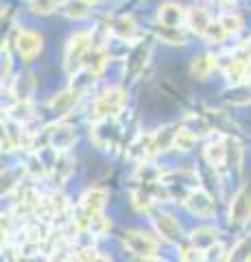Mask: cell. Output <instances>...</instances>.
Wrapping results in <instances>:
<instances>
[{
    "label": "cell",
    "mask_w": 251,
    "mask_h": 262,
    "mask_svg": "<svg viewBox=\"0 0 251 262\" xmlns=\"http://www.w3.org/2000/svg\"><path fill=\"white\" fill-rule=\"evenodd\" d=\"M197 138L199 136L192 134L188 127H179V129H177V136H175V149L181 151V153L190 151L192 146H194V142H197Z\"/></svg>",
    "instance_id": "obj_26"
},
{
    "label": "cell",
    "mask_w": 251,
    "mask_h": 262,
    "mask_svg": "<svg viewBox=\"0 0 251 262\" xmlns=\"http://www.w3.org/2000/svg\"><path fill=\"white\" fill-rule=\"evenodd\" d=\"M66 15L72 20H81L87 15V5L81 3V0H72V3L66 7Z\"/></svg>",
    "instance_id": "obj_33"
},
{
    "label": "cell",
    "mask_w": 251,
    "mask_h": 262,
    "mask_svg": "<svg viewBox=\"0 0 251 262\" xmlns=\"http://www.w3.org/2000/svg\"><path fill=\"white\" fill-rule=\"evenodd\" d=\"M81 3H85V5H94L96 0H81Z\"/></svg>",
    "instance_id": "obj_39"
},
{
    "label": "cell",
    "mask_w": 251,
    "mask_h": 262,
    "mask_svg": "<svg viewBox=\"0 0 251 262\" xmlns=\"http://www.w3.org/2000/svg\"><path fill=\"white\" fill-rule=\"evenodd\" d=\"M245 51H247V53L251 55V37H249V39H247V42H245Z\"/></svg>",
    "instance_id": "obj_38"
},
{
    "label": "cell",
    "mask_w": 251,
    "mask_h": 262,
    "mask_svg": "<svg viewBox=\"0 0 251 262\" xmlns=\"http://www.w3.org/2000/svg\"><path fill=\"white\" fill-rule=\"evenodd\" d=\"M107 61H109V57H107V53H105V48L92 46L90 53H87V57H85V66H83V68H87L92 75L99 77L101 72L107 68Z\"/></svg>",
    "instance_id": "obj_21"
},
{
    "label": "cell",
    "mask_w": 251,
    "mask_h": 262,
    "mask_svg": "<svg viewBox=\"0 0 251 262\" xmlns=\"http://www.w3.org/2000/svg\"><path fill=\"white\" fill-rule=\"evenodd\" d=\"M186 24L190 27L192 33H197V35L203 37V33L210 24H212V20H210V13L203 9V7H192V9H188V20H186Z\"/></svg>",
    "instance_id": "obj_19"
},
{
    "label": "cell",
    "mask_w": 251,
    "mask_h": 262,
    "mask_svg": "<svg viewBox=\"0 0 251 262\" xmlns=\"http://www.w3.org/2000/svg\"><path fill=\"white\" fill-rule=\"evenodd\" d=\"M190 243L194 245V247L208 251L212 245L218 243V229L216 227H197L190 234Z\"/></svg>",
    "instance_id": "obj_20"
},
{
    "label": "cell",
    "mask_w": 251,
    "mask_h": 262,
    "mask_svg": "<svg viewBox=\"0 0 251 262\" xmlns=\"http://www.w3.org/2000/svg\"><path fill=\"white\" fill-rule=\"evenodd\" d=\"M184 206L188 208L192 214H197V216H212L214 210H216L214 199H212V196H210L201 186H199V188H192V190L186 192Z\"/></svg>",
    "instance_id": "obj_7"
},
{
    "label": "cell",
    "mask_w": 251,
    "mask_h": 262,
    "mask_svg": "<svg viewBox=\"0 0 251 262\" xmlns=\"http://www.w3.org/2000/svg\"><path fill=\"white\" fill-rule=\"evenodd\" d=\"M90 48H92V31H79L68 39L66 53H63V68H66L70 77L77 75L79 70H83Z\"/></svg>",
    "instance_id": "obj_1"
},
{
    "label": "cell",
    "mask_w": 251,
    "mask_h": 262,
    "mask_svg": "<svg viewBox=\"0 0 251 262\" xmlns=\"http://www.w3.org/2000/svg\"><path fill=\"white\" fill-rule=\"evenodd\" d=\"M216 57L214 55H199V57H194L192 59V63H190V72L197 79H208L210 75L214 72V68H216Z\"/></svg>",
    "instance_id": "obj_22"
},
{
    "label": "cell",
    "mask_w": 251,
    "mask_h": 262,
    "mask_svg": "<svg viewBox=\"0 0 251 262\" xmlns=\"http://www.w3.org/2000/svg\"><path fill=\"white\" fill-rule=\"evenodd\" d=\"M111 229V223L107 219L103 216V212H94V214H90V227H87V232L94 234V236H105Z\"/></svg>",
    "instance_id": "obj_27"
},
{
    "label": "cell",
    "mask_w": 251,
    "mask_h": 262,
    "mask_svg": "<svg viewBox=\"0 0 251 262\" xmlns=\"http://www.w3.org/2000/svg\"><path fill=\"white\" fill-rule=\"evenodd\" d=\"M249 85H251V77H249Z\"/></svg>",
    "instance_id": "obj_40"
},
{
    "label": "cell",
    "mask_w": 251,
    "mask_h": 262,
    "mask_svg": "<svg viewBox=\"0 0 251 262\" xmlns=\"http://www.w3.org/2000/svg\"><path fill=\"white\" fill-rule=\"evenodd\" d=\"M203 158L206 162L212 166L214 170L218 168H223L225 166V162L230 160V149H227V140H214V142H210L206 149H203Z\"/></svg>",
    "instance_id": "obj_13"
},
{
    "label": "cell",
    "mask_w": 251,
    "mask_h": 262,
    "mask_svg": "<svg viewBox=\"0 0 251 262\" xmlns=\"http://www.w3.org/2000/svg\"><path fill=\"white\" fill-rule=\"evenodd\" d=\"M72 173H75V160L68 158V151H59L55 162L51 164V173H48V177L57 184H63Z\"/></svg>",
    "instance_id": "obj_16"
},
{
    "label": "cell",
    "mask_w": 251,
    "mask_h": 262,
    "mask_svg": "<svg viewBox=\"0 0 251 262\" xmlns=\"http://www.w3.org/2000/svg\"><path fill=\"white\" fill-rule=\"evenodd\" d=\"M90 140L99 146L101 151L114 149L120 140V125L116 122V118L94 120V125L90 127Z\"/></svg>",
    "instance_id": "obj_3"
},
{
    "label": "cell",
    "mask_w": 251,
    "mask_h": 262,
    "mask_svg": "<svg viewBox=\"0 0 251 262\" xmlns=\"http://www.w3.org/2000/svg\"><path fill=\"white\" fill-rule=\"evenodd\" d=\"M7 116H9L13 122H18V125H27L29 120L35 118V110H33V103L29 101H18L13 105V107L7 112Z\"/></svg>",
    "instance_id": "obj_23"
},
{
    "label": "cell",
    "mask_w": 251,
    "mask_h": 262,
    "mask_svg": "<svg viewBox=\"0 0 251 262\" xmlns=\"http://www.w3.org/2000/svg\"><path fill=\"white\" fill-rule=\"evenodd\" d=\"M107 201H109V192L105 188H92V190H87L81 196V208H85L90 214H94V212H103Z\"/></svg>",
    "instance_id": "obj_17"
},
{
    "label": "cell",
    "mask_w": 251,
    "mask_h": 262,
    "mask_svg": "<svg viewBox=\"0 0 251 262\" xmlns=\"http://www.w3.org/2000/svg\"><path fill=\"white\" fill-rule=\"evenodd\" d=\"M44 138H46V144L53 146L57 151H70L77 142V134L72 127H66L61 122H55V125H48L44 129Z\"/></svg>",
    "instance_id": "obj_5"
},
{
    "label": "cell",
    "mask_w": 251,
    "mask_h": 262,
    "mask_svg": "<svg viewBox=\"0 0 251 262\" xmlns=\"http://www.w3.org/2000/svg\"><path fill=\"white\" fill-rule=\"evenodd\" d=\"M127 105V92L123 88H109L96 98L92 105V118H116Z\"/></svg>",
    "instance_id": "obj_2"
},
{
    "label": "cell",
    "mask_w": 251,
    "mask_h": 262,
    "mask_svg": "<svg viewBox=\"0 0 251 262\" xmlns=\"http://www.w3.org/2000/svg\"><path fill=\"white\" fill-rule=\"evenodd\" d=\"M206 258H210V260H221V258H227V256H223V247L221 245H212L208 251H206Z\"/></svg>",
    "instance_id": "obj_36"
},
{
    "label": "cell",
    "mask_w": 251,
    "mask_h": 262,
    "mask_svg": "<svg viewBox=\"0 0 251 262\" xmlns=\"http://www.w3.org/2000/svg\"><path fill=\"white\" fill-rule=\"evenodd\" d=\"M157 20L159 24H166V27H181L188 20V11L177 3H164L157 11Z\"/></svg>",
    "instance_id": "obj_14"
},
{
    "label": "cell",
    "mask_w": 251,
    "mask_h": 262,
    "mask_svg": "<svg viewBox=\"0 0 251 262\" xmlns=\"http://www.w3.org/2000/svg\"><path fill=\"white\" fill-rule=\"evenodd\" d=\"M175 136H177V127H173V125H166V127L157 129L155 134H153V155L173 149Z\"/></svg>",
    "instance_id": "obj_18"
},
{
    "label": "cell",
    "mask_w": 251,
    "mask_h": 262,
    "mask_svg": "<svg viewBox=\"0 0 251 262\" xmlns=\"http://www.w3.org/2000/svg\"><path fill=\"white\" fill-rule=\"evenodd\" d=\"M149 55H151V48L149 46H144V44H138L131 55H129V70L133 72V75H138V72H142L144 70V66H147L149 61Z\"/></svg>",
    "instance_id": "obj_25"
},
{
    "label": "cell",
    "mask_w": 251,
    "mask_h": 262,
    "mask_svg": "<svg viewBox=\"0 0 251 262\" xmlns=\"http://www.w3.org/2000/svg\"><path fill=\"white\" fill-rule=\"evenodd\" d=\"M153 225H155L162 241L179 243V238H181V225H179V221H177L175 216L159 212V214H155V219H153Z\"/></svg>",
    "instance_id": "obj_10"
},
{
    "label": "cell",
    "mask_w": 251,
    "mask_h": 262,
    "mask_svg": "<svg viewBox=\"0 0 251 262\" xmlns=\"http://www.w3.org/2000/svg\"><path fill=\"white\" fill-rule=\"evenodd\" d=\"M203 37L208 39L210 44H221L223 39L230 37V35H227V31H225V27L221 24V20H216V22H212V24H210V27L206 29Z\"/></svg>",
    "instance_id": "obj_28"
},
{
    "label": "cell",
    "mask_w": 251,
    "mask_h": 262,
    "mask_svg": "<svg viewBox=\"0 0 251 262\" xmlns=\"http://www.w3.org/2000/svg\"><path fill=\"white\" fill-rule=\"evenodd\" d=\"M249 262H251V258H249Z\"/></svg>",
    "instance_id": "obj_41"
},
{
    "label": "cell",
    "mask_w": 251,
    "mask_h": 262,
    "mask_svg": "<svg viewBox=\"0 0 251 262\" xmlns=\"http://www.w3.org/2000/svg\"><path fill=\"white\" fill-rule=\"evenodd\" d=\"M251 258V236H245L236 243V247L232 249L227 260H249Z\"/></svg>",
    "instance_id": "obj_29"
},
{
    "label": "cell",
    "mask_w": 251,
    "mask_h": 262,
    "mask_svg": "<svg viewBox=\"0 0 251 262\" xmlns=\"http://www.w3.org/2000/svg\"><path fill=\"white\" fill-rule=\"evenodd\" d=\"M72 258H77V260H109L107 256H101V251H96L94 247H81L75 256Z\"/></svg>",
    "instance_id": "obj_35"
},
{
    "label": "cell",
    "mask_w": 251,
    "mask_h": 262,
    "mask_svg": "<svg viewBox=\"0 0 251 262\" xmlns=\"http://www.w3.org/2000/svg\"><path fill=\"white\" fill-rule=\"evenodd\" d=\"M251 219V188L245 186L234 194V199L230 203V223L232 225H247Z\"/></svg>",
    "instance_id": "obj_6"
},
{
    "label": "cell",
    "mask_w": 251,
    "mask_h": 262,
    "mask_svg": "<svg viewBox=\"0 0 251 262\" xmlns=\"http://www.w3.org/2000/svg\"><path fill=\"white\" fill-rule=\"evenodd\" d=\"M15 48H18L24 61H31L42 51V37L33 31H18L15 33Z\"/></svg>",
    "instance_id": "obj_8"
},
{
    "label": "cell",
    "mask_w": 251,
    "mask_h": 262,
    "mask_svg": "<svg viewBox=\"0 0 251 262\" xmlns=\"http://www.w3.org/2000/svg\"><path fill=\"white\" fill-rule=\"evenodd\" d=\"M9 72H11V55L9 51L3 46V79L9 77Z\"/></svg>",
    "instance_id": "obj_37"
},
{
    "label": "cell",
    "mask_w": 251,
    "mask_h": 262,
    "mask_svg": "<svg viewBox=\"0 0 251 262\" xmlns=\"http://www.w3.org/2000/svg\"><path fill=\"white\" fill-rule=\"evenodd\" d=\"M151 155H153V134H140L127 149V158L133 162H147Z\"/></svg>",
    "instance_id": "obj_15"
},
{
    "label": "cell",
    "mask_w": 251,
    "mask_h": 262,
    "mask_svg": "<svg viewBox=\"0 0 251 262\" xmlns=\"http://www.w3.org/2000/svg\"><path fill=\"white\" fill-rule=\"evenodd\" d=\"M107 33L118 37L120 42H135L138 39V27H135L133 18H129V15H120V18L109 20L107 22Z\"/></svg>",
    "instance_id": "obj_11"
},
{
    "label": "cell",
    "mask_w": 251,
    "mask_h": 262,
    "mask_svg": "<svg viewBox=\"0 0 251 262\" xmlns=\"http://www.w3.org/2000/svg\"><path fill=\"white\" fill-rule=\"evenodd\" d=\"M179 258L186 260V262H194V260H206V251L194 247V245L190 243V247H181L179 249Z\"/></svg>",
    "instance_id": "obj_34"
},
{
    "label": "cell",
    "mask_w": 251,
    "mask_h": 262,
    "mask_svg": "<svg viewBox=\"0 0 251 262\" xmlns=\"http://www.w3.org/2000/svg\"><path fill=\"white\" fill-rule=\"evenodd\" d=\"M184 125H192V129H190V127H188V129L192 131V134H197V136H208V134H212L210 125H208L203 118H199V116H188Z\"/></svg>",
    "instance_id": "obj_32"
},
{
    "label": "cell",
    "mask_w": 251,
    "mask_h": 262,
    "mask_svg": "<svg viewBox=\"0 0 251 262\" xmlns=\"http://www.w3.org/2000/svg\"><path fill=\"white\" fill-rule=\"evenodd\" d=\"M159 182H164L168 188L179 186V188H188V190H192V188H199L201 177L194 168H181V170H168V173H162Z\"/></svg>",
    "instance_id": "obj_9"
},
{
    "label": "cell",
    "mask_w": 251,
    "mask_h": 262,
    "mask_svg": "<svg viewBox=\"0 0 251 262\" xmlns=\"http://www.w3.org/2000/svg\"><path fill=\"white\" fill-rule=\"evenodd\" d=\"M157 37L164 44H171V46H184L186 44V33L179 27H166V24H159Z\"/></svg>",
    "instance_id": "obj_24"
},
{
    "label": "cell",
    "mask_w": 251,
    "mask_h": 262,
    "mask_svg": "<svg viewBox=\"0 0 251 262\" xmlns=\"http://www.w3.org/2000/svg\"><path fill=\"white\" fill-rule=\"evenodd\" d=\"M79 98H81V90H77V88L61 90V92H57L51 98V110L55 114H59V116H66L68 112L75 110V105L79 103Z\"/></svg>",
    "instance_id": "obj_12"
},
{
    "label": "cell",
    "mask_w": 251,
    "mask_h": 262,
    "mask_svg": "<svg viewBox=\"0 0 251 262\" xmlns=\"http://www.w3.org/2000/svg\"><path fill=\"white\" fill-rule=\"evenodd\" d=\"M221 24L225 27V31H227V35H236V33H240V29H242V20L236 13H225L221 18Z\"/></svg>",
    "instance_id": "obj_31"
},
{
    "label": "cell",
    "mask_w": 251,
    "mask_h": 262,
    "mask_svg": "<svg viewBox=\"0 0 251 262\" xmlns=\"http://www.w3.org/2000/svg\"><path fill=\"white\" fill-rule=\"evenodd\" d=\"M59 0H31V9L37 15H51L53 11H57Z\"/></svg>",
    "instance_id": "obj_30"
},
{
    "label": "cell",
    "mask_w": 251,
    "mask_h": 262,
    "mask_svg": "<svg viewBox=\"0 0 251 262\" xmlns=\"http://www.w3.org/2000/svg\"><path fill=\"white\" fill-rule=\"evenodd\" d=\"M123 243L125 247L133 253V256L142 258V260H157V241L153 236L140 232V229H129L123 234Z\"/></svg>",
    "instance_id": "obj_4"
}]
</instances>
